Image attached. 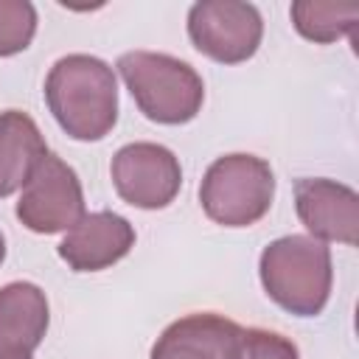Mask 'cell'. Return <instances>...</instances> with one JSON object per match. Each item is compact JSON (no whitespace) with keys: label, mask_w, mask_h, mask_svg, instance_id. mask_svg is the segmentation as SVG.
<instances>
[{"label":"cell","mask_w":359,"mask_h":359,"mask_svg":"<svg viewBox=\"0 0 359 359\" xmlns=\"http://www.w3.org/2000/svg\"><path fill=\"white\" fill-rule=\"evenodd\" d=\"M45 101L73 140H101L118 121L112 67L90 53L62 56L45 79Z\"/></svg>","instance_id":"6da1fadb"},{"label":"cell","mask_w":359,"mask_h":359,"mask_svg":"<svg viewBox=\"0 0 359 359\" xmlns=\"http://www.w3.org/2000/svg\"><path fill=\"white\" fill-rule=\"evenodd\" d=\"M188 36L199 53L222 65L247 62L264 36V20L252 3L202 0L188 11Z\"/></svg>","instance_id":"5b68a950"},{"label":"cell","mask_w":359,"mask_h":359,"mask_svg":"<svg viewBox=\"0 0 359 359\" xmlns=\"http://www.w3.org/2000/svg\"><path fill=\"white\" fill-rule=\"evenodd\" d=\"M118 73L149 121L177 126L194 121L202 109V76L182 59L154 50H129L118 59Z\"/></svg>","instance_id":"3957f363"},{"label":"cell","mask_w":359,"mask_h":359,"mask_svg":"<svg viewBox=\"0 0 359 359\" xmlns=\"http://www.w3.org/2000/svg\"><path fill=\"white\" fill-rule=\"evenodd\" d=\"M132 247L135 227L112 210H95L84 213L67 230L59 244V258L73 272H98L118 264Z\"/></svg>","instance_id":"9c48e42d"},{"label":"cell","mask_w":359,"mask_h":359,"mask_svg":"<svg viewBox=\"0 0 359 359\" xmlns=\"http://www.w3.org/2000/svg\"><path fill=\"white\" fill-rule=\"evenodd\" d=\"M292 22L300 36L328 45L353 31V25L359 22V3L297 0V3H292Z\"/></svg>","instance_id":"4fadbf2b"},{"label":"cell","mask_w":359,"mask_h":359,"mask_svg":"<svg viewBox=\"0 0 359 359\" xmlns=\"http://www.w3.org/2000/svg\"><path fill=\"white\" fill-rule=\"evenodd\" d=\"M14 213L31 233L50 236L70 230L84 216V191L79 174L59 154L48 151L34 168L31 180L22 185Z\"/></svg>","instance_id":"8992f818"},{"label":"cell","mask_w":359,"mask_h":359,"mask_svg":"<svg viewBox=\"0 0 359 359\" xmlns=\"http://www.w3.org/2000/svg\"><path fill=\"white\" fill-rule=\"evenodd\" d=\"M36 34V8L28 0H0V56H14Z\"/></svg>","instance_id":"5bb4252c"},{"label":"cell","mask_w":359,"mask_h":359,"mask_svg":"<svg viewBox=\"0 0 359 359\" xmlns=\"http://www.w3.org/2000/svg\"><path fill=\"white\" fill-rule=\"evenodd\" d=\"M264 292L294 317H317L331 294V250L311 236H283L261 252Z\"/></svg>","instance_id":"7a4b0ae2"},{"label":"cell","mask_w":359,"mask_h":359,"mask_svg":"<svg viewBox=\"0 0 359 359\" xmlns=\"http://www.w3.org/2000/svg\"><path fill=\"white\" fill-rule=\"evenodd\" d=\"M241 331L238 323L213 311L188 314L157 337L151 359H238Z\"/></svg>","instance_id":"30bf717a"},{"label":"cell","mask_w":359,"mask_h":359,"mask_svg":"<svg viewBox=\"0 0 359 359\" xmlns=\"http://www.w3.org/2000/svg\"><path fill=\"white\" fill-rule=\"evenodd\" d=\"M294 208L311 238L339 241L348 247L356 244L359 196L353 188L325 177H303L294 182Z\"/></svg>","instance_id":"ba28073f"},{"label":"cell","mask_w":359,"mask_h":359,"mask_svg":"<svg viewBox=\"0 0 359 359\" xmlns=\"http://www.w3.org/2000/svg\"><path fill=\"white\" fill-rule=\"evenodd\" d=\"M48 323V297L36 283H6L0 289V359H31L45 339Z\"/></svg>","instance_id":"8fae6325"},{"label":"cell","mask_w":359,"mask_h":359,"mask_svg":"<svg viewBox=\"0 0 359 359\" xmlns=\"http://www.w3.org/2000/svg\"><path fill=\"white\" fill-rule=\"evenodd\" d=\"M109 174L118 196L143 210L171 205L182 185L180 160L160 143H126L115 151Z\"/></svg>","instance_id":"52a82bcc"},{"label":"cell","mask_w":359,"mask_h":359,"mask_svg":"<svg viewBox=\"0 0 359 359\" xmlns=\"http://www.w3.org/2000/svg\"><path fill=\"white\" fill-rule=\"evenodd\" d=\"M3 258H6V238H3V233H0V264H3Z\"/></svg>","instance_id":"2e32d148"},{"label":"cell","mask_w":359,"mask_h":359,"mask_svg":"<svg viewBox=\"0 0 359 359\" xmlns=\"http://www.w3.org/2000/svg\"><path fill=\"white\" fill-rule=\"evenodd\" d=\"M275 199V174L255 154H224L210 163L199 185L208 219L224 227H250L266 216Z\"/></svg>","instance_id":"277c9868"},{"label":"cell","mask_w":359,"mask_h":359,"mask_svg":"<svg viewBox=\"0 0 359 359\" xmlns=\"http://www.w3.org/2000/svg\"><path fill=\"white\" fill-rule=\"evenodd\" d=\"M238 359H300V353H297V345L283 334H275L266 328H244Z\"/></svg>","instance_id":"9a60e30c"},{"label":"cell","mask_w":359,"mask_h":359,"mask_svg":"<svg viewBox=\"0 0 359 359\" xmlns=\"http://www.w3.org/2000/svg\"><path fill=\"white\" fill-rule=\"evenodd\" d=\"M45 154V137L31 115L20 109L0 112V199L20 191Z\"/></svg>","instance_id":"7c38bea8"}]
</instances>
